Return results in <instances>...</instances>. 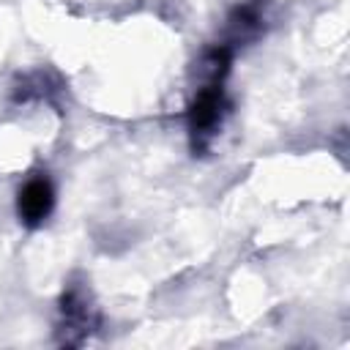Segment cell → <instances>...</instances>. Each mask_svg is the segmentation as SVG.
Returning <instances> with one entry per match:
<instances>
[{
	"instance_id": "cell-1",
	"label": "cell",
	"mask_w": 350,
	"mask_h": 350,
	"mask_svg": "<svg viewBox=\"0 0 350 350\" xmlns=\"http://www.w3.org/2000/svg\"><path fill=\"white\" fill-rule=\"evenodd\" d=\"M221 112H224V93H221V85H219V82H211V85H205V88L197 93V98H194V104H191V109H189V129H191L194 145H197V142L202 145V142L216 131V126L221 123Z\"/></svg>"
},
{
	"instance_id": "cell-2",
	"label": "cell",
	"mask_w": 350,
	"mask_h": 350,
	"mask_svg": "<svg viewBox=\"0 0 350 350\" xmlns=\"http://www.w3.org/2000/svg\"><path fill=\"white\" fill-rule=\"evenodd\" d=\"M55 205V189L44 175L30 178L16 194V213L27 227H38Z\"/></svg>"
}]
</instances>
